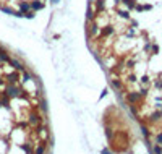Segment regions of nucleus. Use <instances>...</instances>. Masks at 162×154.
<instances>
[{
    "label": "nucleus",
    "instance_id": "9b49d317",
    "mask_svg": "<svg viewBox=\"0 0 162 154\" xmlns=\"http://www.w3.org/2000/svg\"><path fill=\"white\" fill-rule=\"evenodd\" d=\"M91 2H96V0H91Z\"/></svg>",
    "mask_w": 162,
    "mask_h": 154
},
{
    "label": "nucleus",
    "instance_id": "f257e3e1",
    "mask_svg": "<svg viewBox=\"0 0 162 154\" xmlns=\"http://www.w3.org/2000/svg\"><path fill=\"white\" fill-rule=\"evenodd\" d=\"M31 10V3H26V2H20V12L25 15V13H28Z\"/></svg>",
    "mask_w": 162,
    "mask_h": 154
},
{
    "label": "nucleus",
    "instance_id": "423d86ee",
    "mask_svg": "<svg viewBox=\"0 0 162 154\" xmlns=\"http://www.w3.org/2000/svg\"><path fill=\"white\" fill-rule=\"evenodd\" d=\"M123 2H125V5L128 7V8H133V7H135V0H123Z\"/></svg>",
    "mask_w": 162,
    "mask_h": 154
},
{
    "label": "nucleus",
    "instance_id": "9d476101",
    "mask_svg": "<svg viewBox=\"0 0 162 154\" xmlns=\"http://www.w3.org/2000/svg\"><path fill=\"white\" fill-rule=\"evenodd\" d=\"M52 2H58V0H52Z\"/></svg>",
    "mask_w": 162,
    "mask_h": 154
},
{
    "label": "nucleus",
    "instance_id": "0eeeda50",
    "mask_svg": "<svg viewBox=\"0 0 162 154\" xmlns=\"http://www.w3.org/2000/svg\"><path fill=\"white\" fill-rule=\"evenodd\" d=\"M118 15L122 16V18H125V20H130V15H128V12H118Z\"/></svg>",
    "mask_w": 162,
    "mask_h": 154
},
{
    "label": "nucleus",
    "instance_id": "7ed1b4c3",
    "mask_svg": "<svg viewBox=\"0 0 162 154\" xmlns=\"http://www.w3.org/2000/svg\"><path fill=\"white\" fill-rule=\"evenodd\" d=\"M101 33H102V36H110V34H113V28L112 26H104Z\"/></svg>",
    "mask_w": 162,
    "mask_h": 154
},
{
    "label": "nucleus",
    "instance_id": "20e7f679",
    "mask_svg": "<svg viewBox=\"0 0 162 154\" xmlns=\"http://www.w3.org/2000/svg\"><path fill=\"white\" fill-rule=\"evenodd\" d=\"M138 99H139V94H138V92H133V94L128 96V101L130 102H135V101H138Z\"/></svg>",
    "mask_w": 162,
    "mask_h": 154
},
{
    "label": "nucleus",
    "instance_id": "1a4fd4ad",
    "mask_svg": "<svg viewBox=\"0 0 162 154\" xmlns=\"http://www.w3.org/2000/svg\"><path fill=\"white\" fill-rule=\"evenodd\" d=\"M157 143H162V133H161V135H157Z\"/></svg>",
    "mask_w": 162,
    "mask_h": 154
},
{
    "label": "nucleus",
    "instance_id": "39448f33",
    "mask_svg": "<svg viewBox=\"0 0 162 154\" xmlns=\"http://www.w3.org/2000/svg\"><path fill=\"white\" fill-rule=\"evenodd\" d=\"M8 94H10V96H16V94H18V91H16V88H13V86H8Z\"/></svg>",
    "mask_w": 162,
    "mask_h": 154
},
{
    "label": "nucleus",
    "instance_id": "f03ea898",
    "mask_svg": "<svg viewBox=\"0 0 162 154\" xmlns=\"http://www.w3.org/2000/svg\"><path fill=\"white\" fill-rule=\"evenodd\" d=\"M31 8H33V10H42L44 8V3L39 2V0H33V2H31Z\"/></svg>",
    "mask_w": 162,
    "mask_h": 154
},
{
    "label": "nucleus",
    "instance_id": "6e6552de",
    "mask_svg": "<svg viewBox=\"0 0 162 154\" xmlns=\"http://www.w3.org/2000/svg\"><path fill=\"white\" fill-rule=\"evenodd\" d=\"M154 153H156V154H162V148H161L159 145H157V146H154Z\"/></svg>",
    "mask_w": 162,
    "mask_h": 154
}]
</instances>
